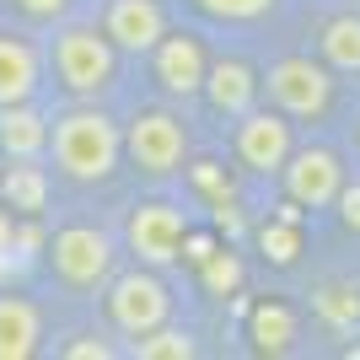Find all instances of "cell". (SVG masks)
I'll return each mask as SVG.
<instances>
[{
	"mask_svg": "<svg viewBox=\"0 0 360 360\" xmlns=\"http://www.w3.org/2000/svg\"><path fill=\"white\" fill-rule=\"evenodd\" d=\"M103 32L119 54H150L156 38L167 32V11H162V0H108Z\"/></svg>",
	"mask_w": 360,
	"mask_h": 360,
	"instance_id": "7c38bea8",
	"label": "cell"
},
{
	"mask_svg": "<svg viewBox=\"0 0 360 360\" xmlns=\"http://www.w3.org/2000/svg\"><path fill=\"white\" fill-rule=\"evenodd\" d=\"M199 285L210 290V296H231L242 290V258L231 248H210V253L199 258Z\"/></svg>",
	"mask_w": 360,
	"mask_h": 360,
	"instance_id": "7402d4cb",
	"label": "cell"
},
{
	"mask_svg": "<svg viewBox=\"0 0 360 360\" xmlns=\"http://www.w3.org/2000/svg\"><path fill=\"white\" fill-rule=\"evenodd\" d=\"M124 156L150 183L172 178L188 162V124L178 113H167V108H140L135 119L124 124Z\"/></svg>",
	"mask_w": 360,
	"mask_h": 360,
	"instance_id": "5b68a950",
	"label": "cell"
},
{
	"mask_svg": "<svg viewBox=\"0 0 360 360\" xmlns=\"http://www.w3.org/2000/svg\"><path fill=\"white\" fill-rule=\"evenodd\" d=\"M312 317L328 333H355L360 328V280H355V274L323 280V285L312 290Z\"/></svg>",
	"mask_w": 360,
	"mask_h": 360,
	"instance_id": "2e32d148",
	"label": "cell"
},
{
	"mask_svg": "<svg viewBox=\"0 0 360 360\" xmlns=\"http://www.w3.org/2000/svg\"><path fill=\"white\" fill-rule=\"evenodd\" d=\"M333 215H339V226L349 237H360V178H345V188L333 199Z\"/></svg>",
	"mask_w": 360,
	"mask_h": 360,
	"instance_id": "484cf974",
	"label": "cell"
},
{
	"mask_svg": "<svg viewBox=\"0 0 360 360\" xmlns=\"http://www.w3.org/2000/svg\"><path fill=\"white\" fill-rule=\"evenodd\" d=\"M11 242H16V210L0 199V258H11Z\"/></svg>",
	"mask_w": 360,
	"mask_h": 360,
	"instance_id": "83f0119b",
	"label": "cell"
},
{
	"mask_svg": "<svg viewBox=\"0 0 360 360\" xmlns=\"http://www.w3.org/2000/svg\"><path fill=\"white\" fill-rule=\"evenodd\" d=\"M205 65H210V54H205V44H199L194 32L167 27L162 38H156V49H150V75H156V86H162L167 97H178V103H194L199 97Z\"/></svg>",
	"mask_w": 360,
	"mask_h": 360,
	"instance_id": "30bf717a",
	"label": "cell"
},
{
	"mask_svg": "<svg viewBox=\"0 0 360 360\" xmlns=\"http://www.w3.org/2000/svg\"><path fill=\"white\" fill-rule=\"evenodd\" d=\"M258 248H264V258L269 264H296V253H301V221L296 215H274L269 226H258Z\"/></svg>",
	"mask_w": 360,
	"mask_h": 360,
	"instance_id": "44dd1931",
	"label": "cell"
},
{
	"mask_svg": "<svg viewBox=\"0 0 360 360\" xmlns=\"http://www.w3.org/2000/svg\"><path fill=\"white\" fill-rule=\"evenodd\" d=\"M44 258H49V269H54L60 285L103 290L108 274H113V264H119V248H113V237H108L103 226L75 221V226H60V231L44 242Z\"/></svg>",
	"mask_w": 360,
	"mask_h": 360,
	"instance_id": "277c9868",
	"label": "cell"
},
{
	"mask_svg": "<svg viewBox=\"0 0 360 360\" xmlns=\"http://www.w3.org/2000/svg\"><path fill=\"white\" fill-rule=\"evenodd\" d=\"M349 6H360V0H349Z\"/></svg>",
	"mask_w": 360,
	"mask_h": 360,
	"instance_id": "f1b7e54d",
	"label": "cell"
},
{
	"mask_svg": "<svg viewBox=\"0 0 360 360\" xmlns=\"http://www.w3.org/2000/svg\"><path fill=\"white\" fill-rule=\"evenodd\" d=\"M258 91L290 124H317L333 108V70L323 60H312V54H280L269 70L258 75Z\"/></svg>",
	"mask_w": 360,
	"mask_h": 360,
	"instance_id": "3957f363",
	"label": "cell"
},
{
	"mask_svg": "<svg viewBox=\"0 0 360 360\" xmlns=\"http://www.w3.org/2000/svg\"><path fill=\"white\" fill-rule=\"evenodd\" d=\"M0 199L16 215H44L49 210V172L38 162H11L0 172Z\"/></svg>",
	"mask_w": 360,
	"mask_h": 360,
	"instance_id": "d6986e66",
	"label": "cell"
},
{
	"mask_svg": "<svg viewBox=\"0 0 360 360\" xmlns=\"http://www.w3.org/2000/svg\"><path fill=\"white\" fill-rule=\"evenodd\" d=\"M49 65H54L60 91L75 97V103H97V97H108L119 86V49L108 44L103 27H86V22H70V27L54 32Z\"/></svg>",
	"mask_w": 360,
	"mask_h": 360,
	"instance_id": "7a4b0ae2",
	"label": "cell"
},
{
	"mask_svg": "<svg viewBox=\"0 0 360 360\" xmlns=\"http://www.w3.org/2000/svg\"><path fill=\"white\" fill-rule=\"evenodd\" d=\"M183 172L199 183V194L210 199V210H226V205H231V178H226L221 162H194V167H183Z\"/></svg>",
	"mask_w": 360,
	"mask_h": 360,
	"instance_id": "cb8c5ba5",
	"label": "cell"
},
{
	"mask_svg": "<svg viewBox=\"0 0 360 360\" xmlns=\"http://www.w3.org/2000/svg\"><path fill=\"white\" fill-rule=\"evenodd\" d=\"M317 54L333 75H360V6L328 16L317 32Z\"/></svg>",
	"mask_w": 360,
	"mask_h": 360,
	"instance_id": "e0dca14e",
	"label": "cell"
},
{
	"mask_svg": "<svg viewBox=\"0 0 360 360\" xmlns=\"http://www.w3.org/2000/svg\"><path fill=\"white\" fill-rule=\"evenodd\" d=\"M44 349V312L27 296H0V360H27Z\"/></svg>",
	"mask_w": 360,
	"mask_h": 360,
	"instance_id": "9a60e30c",
	"label": "cell"
},
{
	"mask_svg": "<svg viewBox=\"0 0 360 360\" xmlns=\"http://www.w3.org/2000/svg\"><path fill=\"white\" fill-rule=\"evenodd\" d=\"M124 242L135 264L146 269H167L183 258V242H188V210L172 205V199H146L129 210V226H124Z\"/></svg>",
	"mask_w": 360,
	"mask_h": 360,
	"instance_id": "52a82bcc",
	"label": "cell"
},
{
	"mask_svg": "<svg viewBox=\"0 0 360 360\" xmlns=\"http://www.w3.org/2000/svg\"><path fill=\"white\" fill-rule=\"evenodd\" d=\"M65 360H113L119 355V345L108 339V333H75L70 345H60Z\"/></svg>",
	"mask_w": 360,
	"mask_h": 360,
	"instance_id": "d4e9b609",
	"label": "cell"
},
{
	"mask_svg": "<svg viewBox=\"0 0 360 360\" xmlns=\"http://www.w3.org/2000/svg\"><path fill=\"white\" fill-rule=\"evenodd\" d=\"M44 156H54V172L70 183H108L124 162V124L97 103H75L49 124Z\"/></svg>",
	"mask_w": 360,
	"mask_h": 360,
	"instance_id": "6da1fadb",
	"label": "cell"
},
{
	"mask_svg": "<svg viewBox=\"0 0 360 360\" xmlns=\"http://www.w3.org/2000/svg\"><path fill=\"white\" fill-rule=\"evenodd\" d=\"M11 6H16L22 16H32V22H60L75 0H11Z\"/></svg>",
	"mask_w": 360,
	"mask_h": 360,
	"instance_id": "4316f807",
	"label": "cell"
},
{
	"mask_svg": "<svg viewBox=\"0 0 360 360\" xmlns=\"http://www.w3.org/2000/svg\"><path fill=\"white\" fill-rule=\"evenodd\" d=\"M129 355L135 360H194L199 355V339H194V328H183V323H156L150 333H140L135 345H129Z\"/></svg>",
	"mask_w": 360,
	"mask_h": 360,
	"instance_id": "ffe728a7",
	"label": "cell"
},
{
	"mask_svg": "<svg viewBox=\"0 0 360 360\" xmlns=\"http://www.w3.org/2000/svg\"><path fill=\"white\" fill-rule=\"evenodd\" d=\"M199 97L210 103L215 119H242L248 108H258V70L242 54H221V60L205 65V86H199Z\"/></svg>",
	"mask_w": 360,
	"mask_h": 360,
	"instance_id": "8fae6325",
	"label": "cell"
},
{
	"mask_svg": "<svg viewBox=\"0 0 360 360\" xmlns=\"http://www.w3.org/2000/svg\"><path fill=\"white\" fill-rule=\"evenodd\" d=\"M44 86V54L27 32L0 27V108L6 103H32Z\"/></svg>",
	"mask_w": 360,
	"mask_h": 360,
	"instance_id": "4fadbf2b",
	"label": "cell"
},
{
	"mask_svg": "<svg viewBox=\"0 0 360 360\" xmlns=\"http://www.w3.org/2000/svg\"><path fill=\"white\" fill-rule=\"evenodd\" d=\"M274 178H280V188H285V199L296 210H333V199H339L349 172L333 146H296Z\"/></svg>",
	"mask_w": 360,
	"mask_h": 360,
	"instance_id": "ba28073f",
	"label": "cell"
},
{
	"mask_svg": "<svg viewBox=\"0 0 360 360\" xmlns=\"http://www.w3.org/2000/svg\"><path fill=\"white\" fill-rule=\"evenodd\" d=\"M49 150V119L32 103H6L0 108V156L6 162H38Z\"/></svg>",
	"mask_w": 360,
	"mask_h": 360,
	"instance_id": "5bb4252c",
	"label": "cell"
},
{
	"mask_svg": "<svg viewBox=\"0 0 360 360\" xmlns=\"http://www.w3.org/2000/svg\"><path fill=\"white\" fill-rule=\"evenodd\" d=\"M199 16H210V22H231V27H242V22H264V16L280 6V0H188Z\"/></svg>",
	"mask_w": 360,
	"mask_h": 360,
	"instance_id": "603a6c76",
	"label": "cell"
},
{
	"mask_svg": "<svg viewBox=\"0 0 360 360\" xmlns=\"http://www.w3.org/2000/svg\"><path fill=\"white\" fill-rule=\"evenodd\" d=\"M108 323H113V333H124V339H140V333H150L156 323H167L172 317V290L162 285V274L146 269V264H135V269L124 274H108Z\"/></svg>",
	"mask_w": 360,
	"mask_h": 360,
	"instance_id": "8992f818",
	"label": "cell"
},
{
	"mask_svg": "<svg viewBox=\"0 0 360 360\" xmlns=\"http://www.w3.org/2000/svg\"><path fill=\"white\" fill-rule=\"evenodd\" d=\"M248 339H253L258 355H285L301 339V317L290 312L285 301H258L248 312Z\"/></svg>",
	"mask_w": 360,
	"mask_h": 360,
	"instance_id": "ac0fdd59",
	"label": "cell"
},
{
	"mask_svg": "<svg viewBox=\"0 0 360 360\" xmlns=\"http://www.w3.org/2000/svg\"><path fill=\"white\" fill-rule=\"evenodd\" d=\"M237 129H231V150H237V162L248 167V172H258V178H274L280 167H285V156L296 150V129H290V119L280 113V108H248L242 119H231Z\"/></svg>",
	"mask_w": 360,
	"mask_h": 360,
	"instance_id": "9c48e42d",
	"label": "cell"
}]
</instances>
